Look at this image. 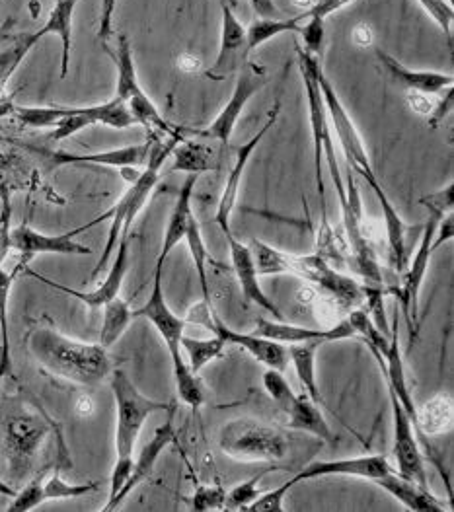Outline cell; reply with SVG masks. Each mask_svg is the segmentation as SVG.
Segmentation results:
<instances>
[{
	"label": "cell",
	"instance_id": "1",
	"mask_svg": "<svg viewBox=\"0 0 454 512\" xmlns=\"http://www.w3.org/2000/svg\"><path fill=\"white\" fill-rule=\"evenodd\" d=\"M316 80H318V86H320V92H322V98L326 104L330 125L334 127V131L338 135V141H340V147L345 154L349 168L367 182L379 199L382 217L386 224V238H388V263L394 273L402 275L410 261V252H408V230L410 228L400 217V213L394 207V203L390 201V197L386 195L382 183L379 182V176L375 174V168L371 164L365 143H363L349 111L345 110L332 80L324 73L320 61L316 63Z\"/></svg>",
	"mask_w": 454,
	"mask_h": 512
},
{
	"label": "cell",
	"instance_id": "2",
	"mask_svg": "<svg viewBox=\"0 0 454 512\" xmlns=\"http://www.w3.org/2000/svg\"><path fill=\"white\" fill-rule=\"evenodd\" d=\"M26 343L43 372L71 384L100 386L114 370L104 345L78 341L53 326L30 330Z\"/></svg>",
	"mask_w": 454,
	"mask_h": 512
},
{
	"label": "cell",
	"instance_id": "3",
	"mask_svg": "<svg viewBox=\"0 0 454 512\" xmlns=\"http://www.w3.org/2000/svg\"><path fill=\"white\" fill-rule=\"evenodd\" d=\"M250 250L258 275H295L308 281L322 293L328 294L341 314H349L365 304V285L334 269L328 259L320 254H289L258 238L250 242Z\"/></svg>",
	"mask_w": 454,
	"mask_h": 512
},
{
	"label": "cell",
	"instance_id": "4",
	"mask_svg": "<svg viewBox=\"0 0 454 512\" xmlns=\"http://www.w3.org/2000/svg\"><path fill=\"white\" fill-rule=\"evenodd\" d=\"M184 139V135H172V137H162V135H156L152 133V148L151 154H149V160L147 164L143 166V170L137 174L135 180L129 182V189L123 193V197L115 203L114 207L96 217L94 220H90L86 226V230H90L92 226L104 222V220L112 219L110 224V232H108V240H106V246H104V252L98 259L90 279H96L106 267L108 263L112 261L114 256L115 248H117V242L123 234H131V226L135 219L141 215V211L145 209L149 197H151L156 183L160 180V170L162 166L166 164V160L172 156L174 148Z\"/></svg>",
	"mask_w": 454,
	"mask_h": 512
},
{
	"label": "cell",
	"instance_id": "5",
	"mask_svg": "<svg viewBox=\"0 0 454 512\" xmlns=\"http://www.w3.org/2000/svg\"><path fill=\"white\" fill-rule=\"evenodd\" d=\"M110 382L115 400V464L110 477L108 503L121 491L131 474L135 444L143 431V425L154 413L168 411L172 407L168 403L147 398L121 368L112 370Z\"/></svg>",
	"mask_w": 454,
	"mask_h": 512
},
{
	"label": "cell",
	"instance_id": "6",
	"mask_svg": "<svg viewBox=\"0 0 454 512\" xmlns=\"http://www.w3.org/2000/svg\"><path fill=\"white\" fill-rule=\"evenodd\" d=\"M51 433H59V427L38 403L24 398H6L0 403V444L14 479L30 476Z\"/></svg>",
	"mask_w": 454,
	"mask_h": 512
},
{
	"label": "cell",
	"instance_id": "7",
	"mask_svg": "<svg viewBox=\"0 0 454 512\" xmlns=\"http://www.w3.org/2000/svg\"><path fill=\"white\" fill-rule=\"evenodd\" d=\"M299 53V69L303 76L304 92H306V102H308V117H310V131H312V145H314V178H316V189L320 195V209H322V228L320 230H330L328 224V215H326V193H324V180H322V158L326 156L330 174L336 185L340 203L345 201V183L340 172V164L336 158V147L332 139V127L328 119L326 104L316 80V63L318 57H312L304 53L303 49Z\"/></svg>",
	"mask_w": 454,
	"mask_h": 512
},
{
	"label": "cell",
	"instance_id": "8",
	"mask_svg": "<svg viewBox=\"0 0 454 512\" xmlns=\"http://www.w3.org/2000/svg\"><path fill=\"white\" fill-rule=\"evenodd\" d=\"M219 448L236 462H269L275 464L289 454L287 435L273 425L258 419H232L221 429Z\"/></svg>",
	"mask_w": 454,
	"mask_h": 512
},
{
	"label": "cell",
	"instance_id": "9",
	"mask_svg": "<svg viewBox=\"0 0 454 512\" xmlns=\"http://www.w3.org/2000/svg\"><path fill=\"white\" fill-rule=\"evenodd\" d=\"M115 67H117V88H115V98H119L137 125H143L149 129V133H156L162 137H172V135H184V129H178L170 125L156 104L147 96L139 82V74L135 67L133 51L129 37L125 34L117 37V49L114 55Z\"/></svg>",
	"mask_w": 454,
	"mask_h": 512
},
{
	"label": "cell",
	"instance_id": "10",
	"mask_svg": "<svg viewBox=\"0 0 454 512\" xmlns=\"http://www.w3.org/2000/svg\"><path fill=\"white\" fill-rule=\"evenodd\" d=\"M190 322L213 331V335H219L227 345H236V347L244 349L246 353H250L256 361H260L267 368L285 372V368L289 366V353H287L285 345H281L277 341H269L256 333H242V331L228 328L227 324L223 322V318L217 314L215 306H209L205 302L197 304L195 308H191Z\"/></svg>",
	"mask_w": 454,
	"mask_h": 512
},
{
	"label": "cell",
	"instance_id": "11",
	"mask_svg": "<svg viewBox=\"0 0 454 512\" xmlns=\"http://www.w3.org/2000/svg\"><path fill=\"white\" fill-rule=\"evenodd\" d=\"M429 211V219L427 224L423 228V234L419 238V244H417L416 254L414 259L408 261L406 265V271L400 275L402 277V283L398 287H390L386 289L388 294H394L398 298V304H400V310L402 314L406 316L408 320V328L412 331V337L414 333H417V310H419V291H421V285H423V279L427 275V267H429V261L433 254L439 250V246L435 244V232H437V226L441 219L445 215L437 213V211Z\"/></svg>",
	"mask_w": 454,
	"mask_h": 512
},
{
	"label": "cell",
	"instance_id": "12",
	"mask_svg": "<svg viewBox=\"0 0 454 512\" xmlns=\"http://www.w3.org/2000/svg\"><path fill=\"white\" fill-rule=\"evenodd\" d=\"M267 82H269V73L264 65H258L248 59L238 69V78H236L234 90H232L225 108L215 117V121L211 125H207L201 131H195V135L209 139V141H217L223 147H227L240 115L246 110L248 102L264 88Z\"/></svg>",
	"mask_w": 454,
	"mask_h": 512
},
{
	"label": "cell",
	"instance_id": "13",
	"mask_svg": "<svg viewBox=\"0 0 454 512\" xmlns=\"http://www.w3.org/2000/svg\"><path fill=\"white\" fill-rule=\"evenodd\" d=\"M63 108V117L53 127L51 139L53 141H65L71 139L76 133L92 127V125H106L112 129H129L137 125L133 115L127 110V106L119 100L112 98L98 106H86V108Z\"/></svg>",
	"mask_w": 454,
	"mask_h": 512
},
{
	"label": "cell",
	"instance_id": "14",
	"mask_svg": "<svg viewBox=\"0 0 454 512\" xmlns=\"http://www.w3.org/2000/svg\"><path fill=\"white\" fill-rule=\"evenodd\" d=\"M86 232L84 226H78L65 234H43L30 224L22 222L16 228H10V248L18 256L32 261L39 254H57V256H90L92 250L80 242L75 236Z\"/></svg>",
	"mask_w": 454,
	"mask_h": 512
},
{
	"label": "cell",
	"instance_id": "15",
	"mask_svg": "<svg viewBox=\"0 0 454 512\" xmlns=\"http://www.w3.org/2000/svg\"><path fill=\"white\" fill-rule=\"evenodd\" d=\"M388 398H390V409H392V429H394L392 454L396 458V468H398L396 472L400 476L417 481L419 485L429 487L425 460H423V452H421V446L417 440L416 427L392 392H388Z\"/></svg>",
	"mask_w": 454,
	"mask_h": 512
},
{
	"label": "cell",
	"instance_id": "16",
	"mask_svg": "<svg viewBox=\"0 0 454 512\" xmlns=\"http://www.w3.org/2000/svg\"><path fill=\"white\" fill-rule=\"evenodd\" d=\"M162 271L164 265H154V275H152L151 296L147 302L133 310V318H145L152 324V328L158 331V335L164 339L170 359L182 355V337L186 335V322L172 312V308L166 302L164 296V287H162Z\"/></svg>",
	"mask_w": 454,
	"mask_h": 512
},
{
	"label": "cell",
	"instance_id": "17",
	"mask_svg": "<svg viewBox=\"0 0 454 512\" xmlns=\"http://www.w3.org/2000/svg\"><path fill=\"white\" fill-rule=\"evenodd\" d=\"M129 242H131V234H123L117 242V248H115L114 261H110V271L106 275V279L102 281V285L90 293H82V291H76L71 287H65L57 281H51L43 275H39L32 269H26L24 273H28L30 277L38 279L39 283H45L49 289H55L59 293L69 294L76 300L84 302L88 308L96 310V308H102L106 302H110L115 296H119L121 293V287H123V281H125V275L129 271Z\"/></svg>",
	"mask_w": 454,
	"mask_h": 512
},
{
	"label": "cell",
	"instance_id": "18",
	"mask_svg": "<svg viewBox=\"0 0 454 512\" xmlns=\"http://www.w3.org/2000/svg\"><path fill=\"white\" fill-rule=\"evenodd\" d=\"M279 113H281V100H277V102L273 104V108H271L269 115H267V121L260 127V131H258L250 141H246V143H242V145L238 147L234 164H232V168H230V172H228L223 195H221L219 205H217V213H215V220H217V224L221 226L223 234H227V232L232 230L230 217H232V211H234L236 201H238V191H240V183H242V176H244V172H246V166H248L252 154L256 152V148L260 147V143L264 141L265 135L269 133V129L277 123Z\"/></svg>",
	"mask_w": 454,
	"mask_h": 512
},
{
	"label": "cell",
	"instance_id": "19",
	"mask_svg": "<svg viewBox=\"0 0 454 512\" xmlns=\"http://www.w3.org/2000/svg\"><path fill=\"white\" fill-rule=\"evenodd\" d=\"M176 440V429H174V407L168 409V419L154 431L152 439L143 446V450L139 452L137 460H133V468L131 474L127 477L125 485L121 487V491L115 495L110 503L104 505V512H112L121 507V503L143 483L152 476L156 462L160 460L162 452Z\"/></svg>",
	"mask_w": 454,
	"mask_h": 512
},
{
	"label": "cell",
	"instance_id": "20",
	"mask_svg": "<svg viewBox=\"0 0 454 512\" xmlns=\"http://www.w3.org/2000/svg\"><path fill=\"white\" fill-rule=\"evenodd\" d=\"M223 26H221V43L219 53L213 67L207 71V76L213 80H221L228 74L238 73V69L248 61V37L246 28L232 12L228 2H221Z\"/></svg>",
	"mask_w": 454,
	"mask_h": 512
},
{
	"label": "cell",
	"instance_id": "21",
	"mask_svg": "<svg viewBox=\"0 0 454 512\" xmlns=\"http://www.w3.org/2000/svg\"><path fill=\"white\" fill-rule=\"evenodd\" d=\"M228 242V252H230V261H232V269L234 275L238 279L240 291L244 294V298L250 304L260 306L267 314H273L275 320H285V314L279 310V306L264 293L262 285H260V275L254 263V256L248 244H242L232 230L225 234Z\"/></svg>",
	"mask_w": 454,
	"mask_h": 512
},
{
	"label": "cell",
	"instance_id": "22",
	"mask_svg": "<svg viewBox=\"0 0 454 512\" xmlns=\"http://www.w3.org/2000/svg\"><path fill=\"white\" fill-rule=\"evenodd\" d=\"M394 472L388 458L382 454H369L357 458H341V460H316L295 476L299 483L320 479V477H361L369 481H377L379 477Z\"/></svg>",
	"mask_w": 454,
	"mask_h": 512
},
{
	"label": "cell",
	"instance_id": "23",
	"mask_svg": "<svg viewBox=\"0 0 454 512\" xmlns=\"http://www.w3.org/2000/svg\"><path fill=\"white\" fill-rule=\"evenodd\" d=\"M152 148V133L149 139L139 145L104 150V152H90V154H73V152H49L39 150L36 152L45 156L53 166H67V164H94V166H112V168H143L149 160Z\"/></svg>",
	"mask_w": 454,
	"mask_h": 512
},
{
	"label": "cell",
	"instance_id": "24",
	"mask_svg": "<svg viewBox=\"0 0 454 512\" xmlns=\"http://www.w3.org/2000/svg\"><path fill=\"white\" fill-rule=\"evenodd\" d=\"M254 333L269 339V341H277L281 345H297V343H308V341L332 343V341H341V339H349V337L357 335V331L353 328V324L347 320V316L340 320L334 328H328V330H314V328L295 326V324H287L285 320L258 318Z\"/></svg>",
	"mask_w": 454,
	"mask_h": 512
},
{
	"label": "cell",
	"instance_id": "25",
	"mask_svg": "<svg viewBox=\"0 0 454 512\" xmlns=\"http://www.w3.org/2000/svg\"><path fill=\"white\" fill-rule=\"evenodd\" d=\"M377 59L384 71L390 74L392 80L398 84L406 86L414 94H423V96H441L447 90H453V74L437 73V71H414L404 67L396 57L390 53L377 49Z\"/></svg>",
	"mask_w": 454,
	"mask_h": 512
},
{
	"label": "cell",
	"instance_id": "26",
	"mask_svg": "<svg viewBox=\"0 0 454 512\" xmlns=\"http://www.w3.org/2000/svg\"><path fill=\"white\" fill-rule=\"evenodd\" d=\"M379 485L382 491H386L390 497H394L400 505H404L408 511L414 512H445L451 511L449 505H445L439 497H435L429 487L419 485L408 477L400 476L396 470L379 477L373 481Z\"/></svg>",
	"mask_w": 454,
	"mask_h": 512
},
{
	"label": "cell",
	"instance_id": "27",
	"mask_svg": "<svg viewBox=\"0 0 454 512\" xmlns=\"http://www.w3.org/2000/svg\"><path fill=\"white\" fill-rule=\"evenodd\" d=\"M39 185L38 168L20 152H0V205H12L16 193L34 191Z\"/></svg>",
	"mask_w": 454,
	"mask_h": 512
},
{
	"label": "cell",
	"instance_id": "28",
	"mask_svg": "<svg viewBox=\"0 0 454 512\" xmlns=\"http://www.w3.org/2000/svg\"><path fill=\"white\" fill-rule=\"evenodd\" d=\"M199 176H188V180L180 187L176 203L172 207V213L168 217V224L164 230V240H162V248L156 259V265H164L166 259L172 254V250L186 238V230L190 220L195 217L193 209H191V199H193V189L197 183Z\"/></svg>",
	"mask_w": 454,
	"mask_h": 512
},
{
	"label": "cell",
	"instance_id": "29",
	"mask_svg": "<svg viewBox=\"0 0 454 512\" xmlns=\"http://www.w3.org/2000/svg\"><path fill=\"white\" fill-rule=\"evenodd\" d=\"M80 0H55L45 24L39 28V39L57 36L61 39V78L69 74L71 47H73V16Z\"/></svg>",
	"mask_w": 454,
	"mask_h": 512
},
{
	"label": "cell",
	"instance_id": "30",
	"mask_svg": "<svg viewBox=\"0 0 454 512\" xmlns=\"http://www.w3.org/2000/svg\"><path fill=\"white\" fill-rule=\"evenodd\" d=\"M170 158H174L172 172H184L188 176H199L219 168L217 148L203 141L182 139L174 148Z\"/></svg>",
	"mask_w": 454,
	"mask_h": 512
},
{
	"label": "cell",
	"instance_id": "31",
	"mask_svg": "<svg viewBox=\"0 0 454 512\" xmlns=\"http://www.w3.org/2000/svg\"><path fill=\"white\" fill-rule=\"evenodd\" d=\"M454 407L449 396H435L433 400L417 409V437L427 452H431V444L427 437H437L453 429Z\"/></svg>",
	"mask_w": 454,
	"mask_h": 512
},
{
	"label": "cell",
	"instance_id": "32",
	"mask_svg": "<svg viewBox=\"0 0 454 512\" xmlns=\"http://www.w3.org/2000/svg\"><path fill=\"white\" fill-rule=\"evenodd\" d=\"M287 417H289L291 429L314 435L316 439L324 440L328 444H336L338 437L334 435L330 423L326 421L318 403L312 402L306 394L295 398V402L287 411Z\"/></svg>",
	"mask_w": 454,
	"mask_h": 512
},
{
	"label": "cell",
	"instance_id": "33",
	"mask_svg": "<svg viewBox=\"0 0 454 512\" xmlns=\"http://www.w3.org/2000/svg\"><path fill=\"white\" fill-rule=\"evenodd\" d=\"M6 263V261H4ZM0 265V378L10 374L12 361H10V335H8V300L10 291L16 281V277L28 269V259L18 256L16 263L6 269V265Z\"/></svg>",
	"mask_w": 454,
	"mask_h": 512
},
{
	"label": "cell",
	"instance_id": "34",
	"mask_svg": "<svg viewBox=\"0 0 454 512\" xmlns=\"http://www.w3.org/2000/svg\"><path fill=\"white\" fill-rule=\"evenodd\" d=\"M320 341H308V343H297L289 345L287 353L293 363V368L299 376V382L304 388V394L318 405H324V398L318 390V380H316V353L320 349Z\"/></svg>",
	"mask_w": 454,
	"mask_h": 512
},
{
	"label": "cell",
	"instance_id": "35",
	"mask_svg": "<svg viewBox=\"0 0 454 512\" xmlns=\"http://www.w3.org/2000/svg\"><path fill=\"white\" fill-rule=\"evenodd\" d=\"M102 308H104V320H102V331H100V345L110 349L123 337V333L135 318L129 302L123 300L121 296H115Z\"/></svg>",
	"mask_w": 454,
	"mask_h": 512
},
{
	"label": "cell",
	"instance_id": "36",
	"mask_svg": "<svg viewBox=\"0 0 454 512\" xmlns=\"http://www.w3.org/2000/svg\"><path fill=\"white\" fill-rule=\"evenodd\" d=\"M172 374H174V384L178 398L184 405L191 409H199L205 403V390L197 374L191 370L184 353L178 357H172Z\"/></svg>",
	"mask_w": 454,
	"mask_h": 512
},
{
	"label": "cell",
	"instance_id": "37",
	"mask_svg": "<svg viewBox=\"0 0 454 512\" xmlns=\"http://www.w3.org/2000/svg\"><path fill=\"white\" fill-rule=\"evenodd\" d=\"M299 32V18H258L246 28L248 37V51L262 47L267 41L283 34H297Z\"/></svg>",
	"mask_w": 454,
	"mask_h": 512
},
{
	"label": "cell",
	"instance_id": "38",
	"mask_svg": "<svg viewBox=\"0 0 454 512\" xmlns=\"http://www.w3.org/2000/svg\"><path fill=\"white\" fill-rule=\"evenodd\" d=\"M180 345L186 351L188 365L195 374H199L205 366L217 361L225 353V347H227V343L219 335H213L209 339H193V337L184 335Z\"/></svg>",
	"mask_w": 454,
	"mask_h": 512
},
{
	"label": "cell",
	"instance_id": "39",
	"mask_svg": "<svg viewBox=\"0 0 454 512\" xmlns=\"http://www.w3.org/2000/svg\"><path fill=\"white\" fill-rule=\"evenodd\" d=\"M98 489V483H69L61 477L59 466H55L53 474L43 477L41 483V497L43 503L47 501H63V499H78Z\"/></svg>",
	"mask_w": 454,
	"mask_h": 512
},
{
	"label": "cell",
	"instance_id": "40",
	"mask_svg": "<svg viewBox=\"0 0 454 512\" xmlns=\"http://www.w3.org/2000/svg\"><path fill=\"white\" fill-rule=\"evenodd\" d=\"M188 242V248H190L191 259L195 263V271H197V279H199V287H201V294H203V302L213 306V298H211V291H209V279H207V246H205V240L201 236V228H199V222L193 217L188 224V230H186V238Z\"/></svg>",
	"mask_w": 454,
	"mask_h": 512
},
{
	"label": "cell",
	"instance_id": "41",
	"mask_svg": "<svg viewBox=\"0 0 454 512\" xmlns=\"http://www.w3.org/2000/svg\"><path fill=\"white\" fill-rule=\"evenodd\" d=\"M41 41L38 34H22L16 39V43L4 51H0V90L8 82V78L16 73V69L22 65V61L28 57V53Z\"/></svg>",
	"mask_w": 454,
	"mask_h": 512
},
{
	"label": "cell",
	"instance_id": "42",
	"mask_svg": "<svg viewBox=\"0 0 454 512\" xmlns=\"http://www.w3.org/2000/svg\"><path fill=\"white\" fill-rule=\"evenodd\" d=\"M16 119L32 129L55 127L63 117L61 106H14Z\"/></svg>",
	"mask_w": 454,
	"mask_h": 512
},
{
	"label": "cell",
	"instance_id": "43",
	"mask_svg": "<svg viewBox=\"0 0 454 512\" xmlns=\"http://www.w3.org/2000/svg\"><path fill=\"white\" fill-rule=\"evenodd\" d=\"M262 384H264L267 396L277 403V407L287 413L289 407L295 402L297 394L293 392L291 384L287 382V378L283 376L281 370L275 368H265L264 376H262Z\"/></svg>",
	"mask_w": 454,
	"mask_h": 512
},
{
	"label": "cell",
	"instance_id": "44",
	"mask_svg": "<svg viewBox=\"0 0 454 512\" xmlns=\"http://www.w3.org/2000/svg\"><path fill=\"white\" fill-rule=\"evenodd\" d=\"M269 470L260 472L258 476L250 477L236 487L227 491V501H225V511H244L260 497V483Z\"/></svg>",
	"mask_w": 454,
	"mask_h": 512
},
{
	"label": "cell",
	"instance_id": "45",
	"mask_svg": "<svg viewBox=\"0 0 454 512\" xmlns=\"http://www.w3.org/2000/svg\"><path fill=\"white\" fill-rule=\"evenodd\" d=\"M191 511H225L227 489L223 485H199L195 493L186 499Z\"/></svg>",
	"mask_w": 454,
	"mask_h": 512
},
{
	"label": "cell",
	"instance_id": "46",
	"mask_svg": "<svg viewBox=\"0 0 454 512\" xmlns=\"http://www.w3.org/2000/svg\"><path fill=\"white\" fill-rule=\"evenodd\" d=\"M299 485V481L295 479V476L291 477L289 481L281 483L279 487L267 491V493H260V497L246 509V512H285V495L295 487Z\"/></svg>",
	"mask_w": 454,
	"mask_h": 512
},
{
	"label": "cell",
	"instance_id": "47",
	"mask_svg": "<svg viewBox=\"0 0 454 512\" xmlns=\"http://www.w3.org/2000/svg\"><path fill=\"white\" fill-rule=\"evenodd\" d=\"M417 2L435 20V24L441 28V32L449 39V45L453 47V4L449 0H417Z\"/></svg>",
	"mask_w": 454,
	"mask_h": 512
},
{
	"label": "cell",
	"instance_id": "48",
	"mask_svg": "<svg viewBox=\"0 0 454 512\" xmlns=\"http://www.w3.org/2000/svg\"><path fill=\"white\" fill-rule=\"evenodd\" d=\"M453 197H454V185L449 183L447 187L435 191V193H429L427 197H423L419 203L425 207V209H431V211H437L441 215H449L453 213Z\"/></svg>",
	"mask_w": 454,
	"mask_h": 512
},
{
	"label": "cell",
	"instance_id": "49",
	"mask_svg": "<svg viewBox=\"0 0 454 512\" xmlns=\"http://www.w3.org/2000/svg\"><path fill=\"white\" fill-rule=\"evenodd\" d=\"M349 2L353 0H314V4L304 10L303 14H299V18H320V20H326L328 16H332L334 12H338L341 8H345Z\"/></svg>",
	"mask_w": 454,
	"mask_h": 512
},
{
	"label": "cell",
	"instance_id": "50",
	"mask_svg": "<svg viewBox=\"0 0 454 512\" xmlns=\"http://www.w3.org/2000/svg\"><path fill=\"white\" fill-rule=\"evenodd\" d=\"M115 2L117 0H102V10H100V26H98V37L106 43L112 37V28H114Z\"/></svg>",
	"mask_w": 454,
	"mask_h": 512
},
{
	"label": "cell",
	"instance_id": "51",
	"mask_svg": "<svg viewBox=\"0 0 454 512\" xmlns=\"http://www.w3.org/2000/svg\"><path fill=\"white\" fill-rule=\"evenodd\" d=\"M441 100H439V104L437 106H433V110H431V113H429V123L433 125V127H437L451 111H453V104H454V98H453V90H449L447 92V96L443 94V96H439Z\"/></svg>",
	"mask_w": 454,
	"mask_h": 512
},
{
	"label": "cell",
	"instance_id": "52",
	"mask_svg": "<svg viewBox=\"0 0 454 512\" xmlns=\"http://www.w3.org/2000/svg\"><path fill=\"white\" fill-rule=\"evenodd\" d=\"M250 4L260 18H277V6L273 0H250Z\"/></svg>",
	"mask_w": 454,
	"mask_h": 512
},
{
	"label": "cell",
	"instance_id": "53",
	"mask_svg": "<svg viewBox=\"0 0 454 512\" xmlns=\"http://www.w3.org/2000/svg\"><path fill=\"white\" fill-rule=\"evenodd\" d=\"M0 495H2V497H10V499H12V497L16 495V489H14L12 485H8L6 481H2V479H0Z\"/></svg>",
	"mask_w": 454,
	"mask_h": 512
},
{
	"label": "cell",
	"instance_id": "54",
	"mask_svg": "<svg viewBox=\"0 0 454 512\" xmlns=\"http://www.w3.org/2000/svg\"><path fill=\"white\" fill-rule=\"evenodd\" d=\"M92 407H94V405L90 402V398H82V400L78 402V411H80L82 415H84V413H86V415L92 413Z\"/></svg>",
	"mask_w": 454,
	"mask_h": 512
},
{
	"label": "cell",
	"instance_id": "55",
	"mask_svg": "<svg viewBox=\"0 0 454 512\" xmlns=\"http://www.w3.org/2000/svg\"><path fill=\"white\" fill-rule=\"evenodd\" d=\"M219 2H227V0H219Z\"/></svg>",
	"mask_w": 454,
	"mask_h": 512
}]
</instances>
